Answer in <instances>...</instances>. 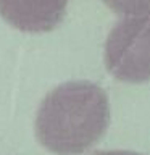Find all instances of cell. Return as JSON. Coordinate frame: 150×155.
Listing matches in <instances>:
<instances>
[{
  "label": "cell",
  "mask_w": 150,
  "mask_h": 155,
  "mask_svg": "<svg viewBox=\"0 0 150 155\" xmlns=\"http://www.w3.org/2000/svg\"><path fill=\"white\" fill-rule=\"evenodd\" d=\"M103 3L124 18H150V0H103Z\"/></svg>",
  "instance_id": "obj_4"
},
{
  "label": "cell",
  "mask_w": 150,
  "mask_h": 155,
  "mask_svg": "<svg viewBox=\"0 0 150 155\" xmlns=\"http://www.w3.org/2000/svg\"><path fill=\"white\" fill-rule=\"evenodd\" d=\"M94 155H140V153L129 152V150H100V152H95Z\"/></svg>",
  "instance_id": "obj_5"
},
{
  "label": "cell",
  "mask_w": 150,
  "mask_h": 155,
  "mask_svg": "<svg viewBox=\"0 0 150 155\" xmlns=\"http://www.w3.org/2000/svg\"><path fill=\"white\" fill-rule=\"evenodd\" d=\"M106 71L118 81H150V18H123L105 41Z\"/></svg>",
  "instance_id": "obj_2"
},
{
  "label": "cell",
  "mask_w": 150,
  "mask_h": 155,
  "mask_svg": "<svg viewBox=\"0 0 150 155\" xmlns=\"http://www.w3.org/2000/svg\"><path fill=\"white\" fill-rule=\"evenodd\" d=\"M108 124L106 92L90 81H68L42 99L36 116V136L48 152L77 155L99 142Z\"/></svg>",
  "instance_id": "obj_1"
},
{
  "label": "cell",
  "mask_w": 150,
  "mask_h": 155,
  "mask_svg": "<svg viewBox=\"0 0 150 155\" xmlns=\"http://www.w3.org/2000/svg\"><path fill=\"white\" fill-rule=\"evenodd\" d=\"M70 0H0V15L24 32H48L63 21Z\"/></svg>",
  "instance_id": "obj_3"
}]
</instances>
